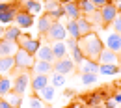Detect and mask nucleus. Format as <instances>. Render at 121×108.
Instances as JSON below:
<instances>
[{
	"label": "nucleus",
	"mask_w": 121,
	"mask_h": 108,
	"mask_svg": "<svg viewBox=\"0 0 121 108\" xmlns=\"http://www.w3.org/2000/svg\"><path fill=\"white\" fill-rule=\"evenodd\" d=\"M21 34H22V30H21L19 26H9V28H6V32H4V39L17 41V39L21 37Z\"/></svg>",
	"instance_id": "obj_26"
},
{
	"label": "nucleus",
	"mask_w": 121,
	"mask_h": 108,
	"mask_svg": "<svg viewBox=\"0 0 121 108\" xmlns=\"http://www.w3.org/2000/svg\"><path fill=\"white\" fill-rule=\"evenodd\" d=\"M11 6H13V4H9V2H2V0H0V11H4V9H9Z\"/></svg>",
	"instance_id": "obj_39"
},
{
	"label": "nucleus",
	"mask_w": 121,
	"mask_h": 108,
	"mask_svg": "<svg viewBox=\"0 0 121 108\" xmlns=\"http://www.w3.org/2000/svg\"><path fill=\"white\" fill-rule=\"evenodd\" d=\"M78 47H80L84 58H88V60H95V62H97L101 50L104 48L103 41H101V35H99L97 32H90V34L82 35V37L78 39Z\"/></svg>",
	"instance_id": "obj_1"
},
{
	"label": "nucleus",
	"mask_w": 121,
	"mask_h": 108,
	"mask_svg": "<svg viewBox=\"0 0 121 108\" xmlns=\"http://www.w3.org/2000/svg\"><path fill=\"white\" fill-rule=\"evenodd\" d=\"M37 97H41L45 103H50V101H54V97H56V88L48 84V86H45L43 90L37 91Z\"/></svg>",
	"instance_id": "obj_19"
},
{
	"label": "nucleus",
	"mask_w": 121,
	"mask_h": 108,
	"mask_svg": "<svg viewBox=\"0 0 121 108\" xmlns=\"http://www.w3.org/2000/svg\"><path fill=\"white\" fill-rule=\"evenodd\" d=\"M17 50H19V45H17V41L0 39V58H6V56H15Z\"/></svg>",
	"instance_id": "obj_11"
},
{
	"label": "nucleus",
	"mask_w": 121,
	"mask_h": 108,
	"mask_svg": "<svg viewBox=\"0 0 121 108\" xmlns=\"http://www.w3.org/2000/svg\"><path fill=\"white\" fill-rule=\"evenodd\" d=\"M76 24H78L80 37H82V35H86V34H90V32H93V26H91V22L86 19V17H78V19H76Z\"/></svg>",
	"instance_id": "obj_23"
},
{
	"label": "nucleus",
	"mask_w": 121,
	"mask_h": 108,
	"mask_svg": "<svg viewBox=\"0 0 121 108\" xmlns=\"http://www.w3.org/2000/svg\"><path fill=\"white\" fill-rule=\"evenodd\" d=\"M4 32H6V28H2V26H0V39H4Z\"/></svg>",
	"instance_id": "obj_43"
},
{
	"label": "nucleus",
	"mask_w": 121,
	"mask_h": 108,
	"mask_svg": "<svg viewBox=\"0 0 121 108\" xmlns=\"http://www.w3.org/2000/svg\"><path fill=\"white\" fill-rule=\"evenodd\" d=\"M35 60H43V62H48V63H54L56 62V56L52 52V47L50 45H41L35 52Z\"/></svg>",
	"instance_id": "obj_12"
},
{
	"label": "nucleus",
	"mask_w": 121,
	"mask_h": 108,
	"mask_svg": "<svg viewBox=\"0 0 121 108\" xmlns=\"http://www.w3.org/2000/svg\"><path fill=\"white\" fill-rule=\"evenodd\" d=\"M24 11H28L30 15H39L43 11V4L39 0H24Z\"/></svg>",
	"instance_id": "obj_17"
},
{
	"label": "nucleus",
	"mask_w": 121,
	"mask_h": 108,
	"mask_svg": "<svg viewBox=\"0 0 121 108\" xmlns=\"http://www.w3.org/2000/svg\"><path fill=\"white\" fill-rule=\"evenodd\" d=\"M15 67L17 69H21V71H26V69H32V65H34V56L28 54L26 50H22V48H19L15 52Z\"/></svg>",
	"instance_id": "obj_5"
},
{
	"label": "nucleus",
	"mask_w": 121,
	"mask_h": 108,
	"mask_svg": "<svg viewBox=\"0 0 121 108\" xmlns=\"http://www.w3.org/2000/svg\"><path fill=\"white\" fill-rule=\"evenodd\" d=\"M76 2H78V8H80L82 15H90L93 11H97V8H95V4L91 0H76Z\"/></svg>",
	"instance_id": "obj_24"
},
{
	"label": "nucleus",
	"mask_w": 121,
	"mask_h": 108,
	"mask_svg": "<svg viewBox=\"0 0 121 108\" xmlns=\"http://www.w3.org/2000/svg\"><path fill=\"white\" fill-rule=\"evenodd\" d=\"M21 97H22V95H19V93H15V91H9L6 97H2V99H6L11 106H21Z\"/></svg>",
	"instance_id": "obj_31"
},
{
	"label": "nucleus",
	"mask_w": 121,
	"mask_h": 108,
	"mask_svg": "<svg viewBox=\"0 0 121 108\" xmlns=\"http://www.w3.org/2000/svg\"><path fill=\"white\" fill-rule=\"evenodd\" d=\"M104 108H121V104L116 101V99H114V97H110V99H106Z\"/></svg>",
	"instance_id": "obj_37"
},
{
	"label": "nucleus",
	"mask_w": 121,
	"mask_h": 108,
	"mask_svg": "<svg viewBox=\"0 0 121 108\" xmlns=\"http://www.w3.org/2000/svg\"><path fill=\"white\" fill-rule=\"evenodd\" d=\"M13 67H15V58H13V56L0 58V75H8Z\"/></svg>",
	"instance_id": "obj_21"
},
{
	"label": "nucleus",
	"mask_w": 121,
	"mask_h": 108,
	"mask_svg": "<svg viewBox=\"0 0 121 108\" xmlns=\"http://www.w3.org/2000/svg\"><path fill=\"white\" fill-rule=\"evenodd\" d=\"M63 9H65V17H69V21H76L78 17H82V11L78 8V2H67L63 4Z\"/></svg>",
	"instance_id": "obj_15"
},
{
	"label": "nucleus",
	"mask_w": 121,
	"mask_h": 108,
	"mask_svg": "<svg viewBox=\"0 0 121 108\" xmlns=\"http://www.w3.org/2000/svg\"><path fill=\"white\" fill-rule=\"evenodd\" d=\"M71 60L75 63H82L86 58H84V54H82V50H80V47L76 45V47H73L71 48Z\"/></svg>",
	"instance_id": "obj_32"
},
{
	"label": "nucleus",
	"mask_w": 121,
	"mask_h": 108,
	"mask_svg": "<svg viewBox=\"0 0 121 108\" xmlns=\"http://www.w3.org/2000/svg\"><path fill=\"white\" fill-rule=\"evenodd\" d=\"M82 73H97V75H99V62L86 58V60L82 62Z\"/></svg>",
	"instance_id": "obj_27"
},
{
	"label": "nucleus",
	"mask_w": 121,
	"mask_h": 108,
	"mask_svg": "<svg viewBox=\"0 0 121 108\" xmlns=\"http://www.w3.org/2000/svg\"><path fill=\"white\" fill-rule=\"evenodd\" d=\"M114 99H116V101L121 104V93H116V95H114Z\"/></svg>",
	"instance_id": "obj_42"
},
{
	"label": "nucleus",
	"mask_w": 121,
	"mask_h": 108,
	"mask_svg": "<svg viewBox=\"0 0 121 108\" xmlns=\"http://www.w3.org/2000/svg\"><path fill=\"white\" fill-rule=\"evenodd\" d=\"M0 108H11V104H9L6 99H0Z\"/></svg>",
	"instance_id": "obj_40"
},
{
	"label": "nucleus",
	"mask_w": 121,
	"mask_h": 108,
	"mask_svg": "<svg viewBox=\"0 0 121 108\" xmlns=\"http://www.w3.org/2000/svg\"><path fill=\"white\" fill-rule=\"evenodd\" d=\"M47 37H48L50 41H65V37H67V28L61 24L60 21H52L50 28L47 30Z\"/></svg>",
	"instance_id": "obj_3"
},
{
	"label": "nucleus",
	"mask_w": 121,
	"mask_h": 108,
	"mask_svg": "<svg viewBox=\"0 0 121 108\" xmlns=\"http://www.w3.org/2000/svg\"><path fill=\"white\" fill-rule=\"evenodd\" d=\"M17 45H19V48L26 50L28 54L35 56V52H37V48L41 47V43H39L37 39H32L30 35H26V34H21V37L17 39Z\"/></svg>",
	"instance_id": "obj_7"
},
{
	"label": "nucleus",
	"mask_w": 121,
	"mask_h": 108,
	"mask_svg": "<svg viewBox=\"0 0 121 108\" xmlns=\"http://www.w3.org/2000/svg\"><path fill=\"white\" fill-rule=\"evenodd\" d=\"M50 24H52V19L48 15H41L37 19V30H39V34H47V30L50 28Z\"/></svg>",
	"instance_id": "obj_28"
},
{
	"label": "nucleus",
	"mask_w": 121,
	"mask_h": 108,
	"mask_svg": "<svg viewBox=\"0 0 121 108\" xmlns=\"http://www.w3.org/2000/svg\"><path fill=\"white\" fill-rule=\"evenodd\" d=\"M48 84L54 86V88H61V86L65 84V75H60V73L52 71V73L48 75Z\"/></svg>",
	"instance_id": "obj_25"
},
{
	"label": "nucleus",
	"mask_w": 121,
	"mask_h": 108,
	"mask_svg": "<svg viewBox=\"0 0 121 108\" xmlns=\"http://www.w3.org/2000/svg\"><path fill=\"white\" fill-rule=\"evenodd\" d=\"M65 28H67V35H71V37L76 39V41L80 39V32H78V24H76V21H69Z\"/></svg>",
	"instance_id": "obj_30"
},
{
	"label": "nucleus",
	"mask_w": 121,
	"mask_h": 108,
	"mask_svg": "<svg viewBox=\"0 0 121 108\" xmlns=\"http://www.w3.org/2000/svg\"><path fill=\"white\" fill-rule=\"evenodd\" d=\"M28 86H30V73L22 71L21 75H17V77H15V80H13V91H15V93L24 95L26 90H28Z\"/></svg>",
	"instance_id": "obj_8"
},
{
	"label": "nucleus",
	"mask_w": 121,
	"mask_h": 108,
	"mask_svg": "<svg viewBox=\"0 0 121 108\" xmlns=\"http://www.w3.org/2000/svg\"><path fill=\"white\" fill-rule=\"evenodd\" d=\"M101 41H103L104 48L116 52V54H121V34H117L114 30H106L101 35Z\"/></svg>",
	"instance_id": "obj_2"
},
{
	"label": "nucleus",
	"mask_w": 121,
	"mask_h": 108,
	"mask_svg": "<svg viewBox=\"0 0 121 108\" xmlns=\"http://www.w3.org/2000/svg\"><path fill=\"white\" fill-rule=\"evenodd\" d=\"M9 91H13V80L9 77H0V99L6 97Z\"/></svg>",
	"instance_id": "obj_22"
},
{
	"label": "nucleus",
	"mask_w": 121,
	"mask_h": 108,
	"mask_svg": "<svg viewBox=\"0 0 121 108\" xmlns=\"http://www.w3.org/2000/svg\"><path fill=\"white\" fill-rule=\"evenodd\" d=\"M99 13H101V22H103V26H108V24H112V21L117 17V8H116V4L114 2H106L104 6L99 9Z\"/></svg>",
	"instance_id": "obj_6"
},
{
	"label": "nucleus",
	"mask_w": 121,
	"mask_h": 108,
	"mask_svg": "<svg viewBox=\"0 0 121 108\" xmlns=\"http://www.w3.org/2000/svg\"><path fill=\"white\" fill-rule=\"evenodd\" d=\"M60 4H67V2H75V0H58Z\"/></svg>",
	"instance_id": "obj_45"
},
{
	"label": "nucleus",
	"mask_w": 121,
	"mask_h": 108,
	"mask_svg": "<svg viewBox=\"0 0 121 108\" xmlns=\"http://www.w3.org/2000/svg\"><path fill=\"white\" fill-rule=\"evenodd\" d=\"M52 69L56 73H60V75H69V73L75 71V62L65 56V58H60V60H56L52 63Z\"/></svg>",
	"instance_id": "obj_9"
},
{
	"label": "nucleus",
	"mask_w": 121,
	"mask_h": 108,
	"mask_svg": "<svg viewBox=\"0 0 121 108\" xmlns=\"http://www.w3.org/2000/svg\"><path fill=\"white\" fill-rule=\"evenodd\" d=\"M112 30L117 32V34H121V13H117V17L112 21Z\"/></svg>",
	"instance_id": "obj_36"
},
{
	"label": "nucleus",
	"mask_w": 121,
	"mask_h": 108,
	"mask_svg": "<svg viewBox=\"0 0 121 108\" xmlns=\"http://www.w3.org/2000/svg\"><path fill=\"white\" fill-rule=\"evenodd\" d=\"M11 108H21V106H11Z\"/></svg>",
	"instance_id": "obj_46"
},
{
	"label": "nucleus",
	"mask_w": 121,
	"mask_h": 108,
	"mask_svg": "<svg viewBox=\"0 0 121 108\" xmlns=\"http://www.w3.org/2000/svg\"><path fill=\"white\" fill-rule=\"evenodd\" d=\"M43 8H45L47 15L50 17L52 21H60L61 17H65V9H63V4H60L58 0H47Z\"/></svg>",
	"instance_id": "obj_4"
},
{
	"label": "nucleus",
	"mask_w": 121,
	"mask_h": 108,
	"mask_svg": "<svg viewBox=\"0 0 121 108\" xmlns=\"http://www.w3.org/2000/svg\"><path fill=\"white\" fill-rule=\"evenodd\" d=\"M15 2H21V0H15ZM22 2H24V0H22Z\"/></svg>",
	"instance_id": "obj_48"
},
{
	"label": "nucleus",
	"mask_w": 121,
	"mask_h": 108,
	"mask_svg": "<svg viewBox=\"0 0 121 108\" xmlns=\"http://www.w3.org/2000/svg\"><path fill=\"white\" fill-rule=\"evenodd\" d=\"M82 84H86V86H90V84H95L97 82V73H82Z\"/></svg>",
	"instance_id": "obj_33"
},
{
	"label": "nucleus",
	"mask_w": 121,
	"mask_h": 108,
	"mask_svg": "<svg viewBox=\"0 0 121 108\" xmlns=\"http://www.w3.org/2000/svg\"><path fill=\"white\" fill-rule=\"evenodd\" d=\"M103 97H104V93H103V91H101V93H93V95L88 97V104H91V106H93V104H99V101H101Z\"/></svg>",
	"instance_id": "obj_35"
},
{
	"label": "nucleus",
	"mask_w": 121,
	"mask_h": 108,
	"mask_svg": "<svg viewBox=\"0 0 121 108\" xmlns=\"http://www.w3.org/2000/svg\"><path fill=\"white\" fill-rule=\"evenodd\" d=\"M54 69H52V63L43 62V60H35L32 65V73L34 75H50Z\"/></svg>",
	"instance_id": "obj_14"
},
{
	"label": "nucleus",
	"mask_w": 121,
	"mask_h": 108,
	"mask_svg": "<svg viewBox=\"0 0 121 108\" xmlns=\"http://www.w3.org/2000/svg\"><path fill=\"white\" fill-rule=\"evenodd\" d=\"M15 13H17L15 4H13L9 9L0 11V24H9V22H13V21H15Z\"/></svg>",
	"instance_id": "obj_20"
},
{
	"label": "nucleus",
	"mask_w": 121,
	"mask_h": 108,
	"mask_svg": "<svg viewBox=\"0 0 121 108\" xmlns=\"http://www.w3.org/2000/svg\"><path fill=\"white\" fill-rule=\"evenodd\" d=\"M32 24H34V15H30L28 11L21 9V11L15 13V26H19V28H30Z\"/></svg>",
	"instance_id": "obj_10"
},
{
	"label": "nucleus",
	"mask_w": 121,
	"mask_h": 108,
	"mask_svg": "<svg viewBox=\"0 0 121 108\" xmlns=\"http://www.w3.org/2000/svg\"><path fill=\"white\" fill-rule=\"evenodd\" d=\"M117 73H119V65L99 63V75H117Z\"/></svg>",
	"instance_id": "obj_29"
},
{
	"label": "nucleus",
	"mask_w": 121,
	"mask_h": 108,
	"mask_svg": "<svg viewBox=\"0 0 121 108\" xmlns=\"http://www.w3.org/2000/svg\"><path fill=\"white\" fill-rule=\"evenodd\" d=\"M97 62L106 63V65H119V56H117L116 52L108 50V48H103L101 54H99V58H97Z\"/></svg>",
	"instance_id": "obj_13"
},
{
	"label": "nucleus",
	"mask_w": 121,
	"mask_h": 108,
	"mask_svg": "<svg viewBox=\"0 0 121 108\" xmlns=\"http://www.w3.org/2000/svg\"><path fill=\"white\" fill-rule=\"evenodd\" d=\"M50 47H52V52H54L56 60H60V58H65V56H67V43H65V41H54Z\"/></svg>",
	"instance_id": "obj_18"
},
{
	"label": "nucleus",
	"mask_w": 121,
	"mask_h": 108,
	"mask_svg": "<svg viewBox=\"0 0 121 108\" xmlns=\"http://www.w3.org/2000/svg\"><path fill=\"white\" fill-rule=\"evenodd\" d=\"M30 86H32V90L37 93L39 90H43L45 86H48V75H34L30 80Z\"/></svg>",
	"instance_id": "obj_16"
},
{
	"label": "nucleus",
	"mask_w": 121,
	"mask_h": 108,
	"mask_svg": "<svg viewBox=\"0 0 121 108\" xmlns=\"http://www.w3.org/2000/svg\"><path fill=\"white\" fill-rule=\"evenodd\" d=\"M30 108H47V104L41 97L34 95V97H30Z\"/></svg>",
	"instance_id": "obj_34"
},
{
	"label": "nucleus",
	"mask_w": 121,
	"mask_h": 108,
	"mask_svg": "<svg viewBox=\"0 0 121 108\" xmlns=\"http://www.w3.org/2000/svg\"><path fill=\"white\" fill-rule=\"evenodd\" d=\"M114 4H116V8H117V11H119V13H121V0H116Z\"/></svg>",
	"instance_id": "obj_41"
},
{
	"label": "nucleus",
	"mask_w": 121,
	"mask_h": 108,
	"mask_svg": "<svg viewBox=\"0 0 121 108\" xmlns=\"http://www.w3.org/2000/svg\"><path fill=\"white\" fill-rule=\"evenodd\" d=\"M91 108H104V104H101V103H99V104H93Z\"/></svg>",
	"instance_id": "obj_44"
},
{
	"label": "nucleus",
	"mask_w": 121,
	"mask_h": 108,
	"mask_svg": "<svg viewBox=\"0 0 121 108\" xmlns=\"http://www.w3.org/2000/svg\"><path fill=\"white\" fill-rule=\"evenodd\" d=\"M91 2H93V4H95V8H97V9H101V8H103V6H104L106 2H110V0H91Z\"/></svg>",
	"instance_id": "obj_38"
},
{
	"label": "nucleus",
	"mask_w": 121,
	"mask_h": 108,
	"mask_svg": "<svg viewBox=\"0 0 121 108\" xmlns=\"http://www.w3.org/2000/svg\"><path fill=\"white\" fill-rule=\"evenodd\" d=\"M2 2H9V0H2Z\"/></svg>",
	"instance_id": "obj_47"
}]
</instances>
